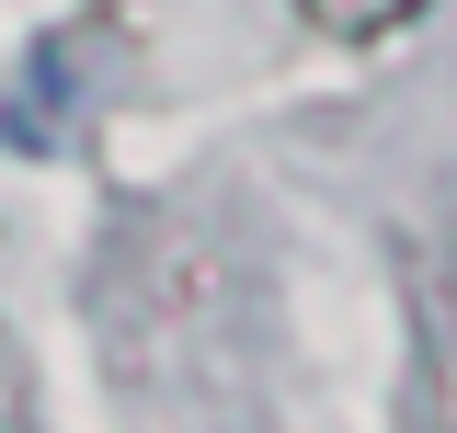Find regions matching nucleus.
I'll list each match as a JSON object with an SVG mask.
<instances>
[{"label": "nucleus", "mask_w": 457, "mask_h": 433, "mask_svg": "<svg viewBox=\"0 0 457 433\" xmlns=\"http://www.w3.org/2000/svg\"><path fill=\"white\" fill-rule=\"evenodd\" d=\"M423 0H297V23L309 35H332V46H378V35H400Z\"/></svg>", "instance_id": "f257e3e1"}]
</instances>
